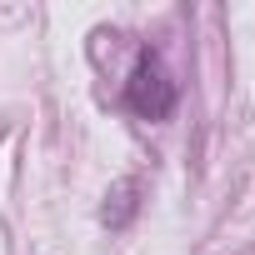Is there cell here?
Wrapping results in <instances>:
<instances>
[{
    "label": "cell",
    "mask_w": 255,
    "mask_h": 255,
    "mask_svg": "<svg viewBox=\"0 0 255 255\" xmlns=\"http://www.w3.org/2000/svg\"><path fill=\"white\" fill-rule=\"evenodd\" d=\"M175 95H180V85H175L165 55L145 45V50L135 55L130 75H125V105H130L135 115H145V120H165V115L175 110Z\"/></svg>",
    "instance_id": "6da1fadb"
},
{
    "label": "cell",
    "mask_w": 255,
    "mask_h": 255,
    "mask_svg": "<svg viewBox=\"0 0 255 255\" xmlns=\"http://www.w3.org/2000/svg\"><path fill=\"white\" fill-rule=\"evenodd\" d=\"M140 180L135 175H125L120 185H110V195H105V205H100V220L110 225V230H120V225H130L135 220V210H140Z\"/></svg>",
    "instance_id": "7a4b0ae2"
}]
</instances>
